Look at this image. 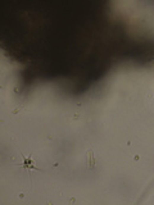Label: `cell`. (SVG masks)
<instances>
[{"instance_id":"cell-1","label":"cell","mask_w":154,"mask_h":205,"mask_svg":"<svg viewBox=\"0 0 154 205\" xmlns=\"http://www.w3.org/2000/svg\"><path fill=\"white\" fill-rule=\"evenodd\" d=\"M22 165L23 167H26V168H28V169H37L36 167H35L33 160L31 159V158H25V163H23Z\"/></svg>"}]
</instances>
